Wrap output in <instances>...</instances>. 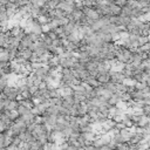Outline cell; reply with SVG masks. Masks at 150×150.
Returning <instances> with one entry per match:
<instances>
[{"mask_svg":"<svg viewBox=\"0 0 150 150\" xmlns=\"http://www.w3.org/2000/svg\"><path fill=\"white\" fill-rule=\"evenodd\" d=\"M0 115H1V110H0Z\"/></svg>","mask_w":150,"mask_h":150,"instance_id":"cell-15","label":"cell"},{"mask_svg":"<svg viewBox=\"0 0 150 150\" xmlns=\"http://www.w3.org/2000/svg\"><path fill=\"white\" fill-rule=\"evenodd\" d=\"M99 150H113V149H111L108 144H103L102 146H100V148H99Z\"/></svg>","mask_w":150,"mask_h":150,"instance_id":"cell-13","label":"cell"},{"mask_svg":"<svg viewBox=\"0 0 150 150\" xmlns=\"http://www.w3.org/2000/svg\"><path fill=\"white\" fill-rule=\"evenodd\" d=\"M145 87H146L145 82H135V88L137 90H143Z\"/></svg>","mask_w":150,"mask_h":150,"instance_id":"cell-11","label":"cell"},{"mask_svg":"<svg viewBox=\"0 0 150 150\" xmlns=\"http://www.w3.org/2000/svg\"><path fill=\"white\" fill-rule=\"evenodd\" d=\"M148 42H150V38L149 36H146V35H139V36H137V46L138 47H141V46H143V45H145Z\"/></svg>","mask_w":150,"mask_h":150,"instance_id":"cell-4","label":"cell"},{"mask_svg":"<svg viewBox=\"0 0 150 150\" xmlns=\"http://www.w3.org/2000/svg\"><path fill=\"white\" fill-rule=\"evenodd\" d=\"M34 42H33V40H32V38H31V35H29V33L27 32L22 38H21V40H20V45H19V50H21V49H27V48H31V46L33 45Z\"/></svg>","mask_w":150,"mask_h":150,"instance_id":"cell-2","label":"cell"},{"mask_svg":"<svg viewBox=\"0 0 150 150\" xmlns=\"http://www.w3.org/2000/svg\"><path fill=\"white\" fill-rule=\"evenodd\" d=\"M29 109H31V108H28V107H26V106H24V104H20V103H19V106H18V108H17V111H18V113H19V115L21 116V115L26 114Z\"/></svg>","mask_w":150,"mask_h":150,"instance_id":"cell-9","label":"cell"},{"mask_svg":"<svg viewBox=\"0 0 150 150\" xmlns=\"http://www.w3.org/2000/svg\"><path fill=\"white\" fill-rule=\"evenodd\" d=\"M142 114L145 115V116H148V117H150V106L149 104H145L142 108Z\"/></svg>","mask_w":150,"mask_h":150,"instance_id":"cell-10","label":"cell"},{"mask_svg":"<svg viewBox=\"0 0 150 150\" xmlns=\"http://www.w3.org/2000/svg\"><path fill=\"white\" fill-rule=\"evenodd\" d=\"M86 83L88 85V86H90V87H93V88H95V87H97L100 83L97 82V80L94 78V76H92V75H90V76L87 79V81H86Z\"/></svg>","mask_w":150,"mask_h":150,"instance_id":"cell-6","label":"cell"},{"mask_svg":"<svg viewBox=\"0 0 150 150\" xmlns=\"http://www.w3.org/2000/svg\"><path fill=\"white\" fill-rule=\"evenodd\" d=\"M96 80L100 85H103V83H107V82H110V74L109 71H104V73H99L96 75Z\"/></svg>","mask_w":150,"mask_h":150,"instance_id":"cell-3","label":"cell"},{"mask_svg":"<svg viewBox=\"0 0 150 150\" xmlns=\"http://www.w3.org/2000/svg\"><path fill=\"white\" fill-rule=\"evenodd\" d=\"M111 1H113L115 5L120 6V7H123V6L127 4V0H111Z\"/></svg>","mask_w":150,"mask_h":150,"instance_id":"cell-12","label":"cell"},{"mask_svg":"<svg viewBox=\"0 0 150 150\" xmlns=\"http://www.w3.org/2000/svg\"><path fill=\"white\" fill-rule=\"evenodd\" d=\"M108 102H109L111 106H116V104L120 102V96H118L117 94H113V95L110 96V99L108 100Z\"/></svg>","mask_w":150,"mask_h":150,"instance_id":"cell-8","label":"cell"},{"mask_svg":"<svg viewBox=\"0 0 150 150\" xmlns=\"http://www.w3.org/2000/svg\"><path fill=\"white\" fill-rule=\"evenodd\" d=\"M129 149H130V145H129V143H127V142L117 143V144H116V148H115V150H129Z\"/></svg>","mask_w":150,"mask_h":150,"instance_id":"cell-7","label":"cell"},{"mask_svg":"<svg viewBox=\"0 0 150 150\" xmlns=\"http://www.w3.org/2000/svg\"><path fill=\"white\" fill-rule=\"evenodd\" d=\"M8 100H18L19 99V90L17 87L12 86V85H8L3 92H1Z\"/></svg>","mask_w":150,"mask_h":150,"instance_id":"cell-1","label":"cell"},{"mask_svg":"<svg viewBox=\"0 0 150 150\" xmlns=\"http://www.w3.org/2000/svg\"><path fill=\"white\" fill-rule=\"evenodd\" d=\"M18 106H19L18 100H10L8 103H7V106H6V109L7 110H17Z\"/></svg>","mask_w":150,"mask_h":150,"instance_id":"cell-5","label":"cell"},{"mask_svg":"<svg viewBox=\"0 0 150 150\" xmlns=\"http://www.w3.org/2000/svg\"><path fill=\"white\" fill-rule=\"evenodd\" d=\"M0 150H7V148H3V146H0Z\"/></svg>","mask_w":150,"mask_h":150,"instance_id":"cell-14","label":"cell"}]
</instances>
